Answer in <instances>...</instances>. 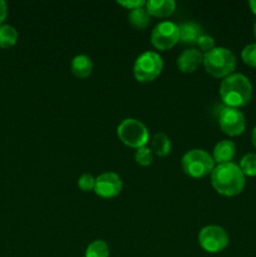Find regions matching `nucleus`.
I'll use <instances>...</instances> for the list:
<instances>
[{"mask_svg":"<svg viewBox=\"0 0 256 257\" xmlns=\"http://www.w3.org/2000/svg\"><path fill=\"white\" fill-rule=\"evenodd\" d=\"M128 22L132 25L133 28L138 30H143L150 25L151 22V15L148 14V12L145 8H140V9L131 10L128 13Z\"/></svg>","mask_w":256,"mask_h":257,"instance_id":"17","label":"nucleus"},{"mask_svg":"<svg viewBox=\"0 0 256 257\" xmlns=\"http://www.w3.org/2000/svg\"><path fill=\"white\" fill-rule=\"evenodd\" d=\"M146 10L151 17H170L176 10V2L173 0H150L146 3Z\"/></svg>","mask_w":256,"mask_h":257,"instance_id":"12","label":"nucleus"},{"mask_svg":"<svg viewBox=\"0 0 256 257\" xmlns=\"http://www.w3.org/2000/svg\"><path fill=\"white\" fill-rule=\"evenodd\" d=\"M240 170L243 176L256 177V153H247L240 161Z\"/></svg>","mask_w":256,"mask_h":257,"instance_id":"20","label":"nucleus"},{"mask_svg":"<svg viewBox=\"0 0 256 257\" xmlns=\"http://www.w3.org/2000/svg\"><path fill=\"white\" fill-rule=\"evenodd\" d=\"M248 7H250L251 12L256 15V0H250L248 2Z\"/></svg>","mask_w":256,"mask_h":257,"instance_id":"27","label":"nucleus"},{"mask_svg":"<svg viewBox=\"0 0 256 257\" xmlns=\"http://www.w3.org/2000/svg\"><path fill=\"white\" fill-rule=\"evenodd\" d=\"M218 124L221 131L230 137L242 135L246 128L245 115L237 108L222 107L218 112Z\"/></svg>","mask_w":256,"mask_h":257,"instance_id":"9","label":"nucleus"},{"mask_svg":"<svg viewBox=\"0 0 256 257\" xmlns=\"http://www.w3.org/2000/svg\"><path fill=\"white\" fill-rule=\"evenodd\" d=\"M197 45L200 47V49L202 50L203 53H208L210 50H212L215 48V40H213L212 37L207 34H203L202 37L198 39Z\"/></svg>","mask_w":256,"mask_h":257,"instance_id":"24","label":"nucleus"},{"mask_svg":"<svg viewBox=\"0 0 256 257\" xmlns=\"http://www.w3.org/2000/svg\"><path fill=\"white\" fill-rule=\"evenodd\" d=\"M145 0H118L117 4L120 5V7L125 8L131 12V10L135 9H140V8H145L146 7Z\"/></svg>","mask_w":256,"mask_h":257,"instance_id":"25","label":"nucleus"},{"mask_svg":"<svg viewBox=\"0 0 256 257\" xmlns=\"http://www.w3.org/2000/svg\"><path fill=\"white\" fill-rule=\"evenodd\" d=\"M18 32L12 25H0V48L8 49L17 44Z\"/></svg>","mask_w":256,"mask_h":257,"instance_id":"18","label":"nucleus"},{"mask_svg":"<svg viewBox=\"0 0 256 257\" xmlns=\"http://www.w3.org/2000/svg\"><path fill=\"white\" fill-rule=\"evenodd\" d=\"M182 170L187 176L192 178H202L211 175L215 168V161L212 156L203 150H191L183 155Z\"/></svg>","mask_w":256,"mask_h":257,"instance_id":"5","label":"nucleus"},{"mask_svg":"<svg viewBox=\"0 0 256 257\" xmlns=\"http://www.w3.org/2000/svg\"><path fill=\"white\" fill-rule=\"evenodd\" d=\"M135 160L138 165L143 166H150L153 162V153L151 151V148L148 147H141L136 151L135 153Z\"/></svg>","mask_w":256,"mask_h":257,"instance_id":"21","label":"nucleus"},{"mask_svg":"<svg viewBox=\"0 0 256 257\" xmlns=\"http://www.w3.org/2000/svg\"><path fill=\"white\" fill-rule=\"evenodd\" d=\"M78 187L83 191V192H90V191H94L95 187V178L92 175H88L84 173L79 177L78 180Z\"/></svg>","mask_w":256,"mask_h":257,"instance_id":"23","label":"nucleus"},{"mask_svg":"<svg viewBox=\"0 0 256 257\" xmlns=\"http://www.w3.org/2000/svg\"><path fill=\"white\" fill-rule=\"evenodd\" d=\"M117 136L123 145L135 150L146 147L150 141L148 128L141 120L135 118L123 119L117 127Z\"/></svg>","mask_w":256,"mask_h":257,"instance_id":"4","label":"nucleus"},{"mask_svg":"<svg viewBox=\"0 0 256 257\" xmlns=\"http://www.w3.org/2000/svg\"><path fill=\"white\" fill-rule=\"evenodd\" d=\"M151 151L158 157H166L171 152V141L166 133L160 132L153 136L151 141Z\"/></svg>","mask_w":256,"mask_h":257,"instance_id":"16","label":"nucleus"},{"mask_svg":"<svg viewBox=\"0 0 256 257\" xmlns=\"http://www.w3.org/2000/svg\"><path fill=\"white\" fill-rule=\"evenodd\" d=\"M8 17V5L4 0H0V25H3Z\"/></svg>","mask_w":256,"mask_h":257,"instance_id":"26","label":"nucleus"},{"mask_svg":"<svg viewBox=\"0 0 256 257\" xmlns=\"http://www.w3.org/2000/svg\"><path fill=\"white\" fill-rule=\"evenodd\" d=\"M178 28H180V42L182 44H197L198 39L203 35V30L201 25H198L195 22H186Z\"/></svg>","mask_w":256,"mask_h":257,"instance_id":"13","label":"nucleus"},{"mask_svg":"<svg viewBox=\"0 0 256 257\" xmlns=\"http://www.w3.org/2000/svg\"><path fill=\"white\" fill-rule=\"evenodd\" d=\"M251 140H252V145H253V147L256 148V127L253 128L252 135H251Z\"/></svg>","mask_w":256,"mask_h":257,"instance_id":"28","label":"nucleus"},{"mask_svg":"<svg viewBox=\"0 0 256 257\" xmlns=\"http://www.w3.org/2000/svg\"><path fill=\"white\" fill-rule=\"evenodd\" d=\"M180 42V28L173 22H162L155 27L151 43L158 50H168Z\"/></svg>","mask_w":256,"mask_h":257,"instance_id":"8","label":"nucleus"},{"mask_svg":"<svg viewBox=\"0 0 256 257\" xmlns=\"http://www.w3.org/2000/svg\"><path fill=\"white\" fill-rule=\"evenodd\" d=\"M203 67L212 77L226 78L235 70L236 58L227 48L215 47L212 50L203 54Z\"/></svg>","mask_w":256,"mask_h":257,"instance_id":"3","label":"nucleus"},{"mask_svg":"<svg viewBox=\"0 0 256 257\" xmlns=\"http://www.w3.org/2000/svg\"><path fill=\"white\" fill-rule=\"evenodd\" d=\"M84 257H109V247L103 240H95L88 245Z\"/></svg>","mask_w":256,"mask_h":257,"instance_id":"19","label":"nucleus"},{"mask_svg":"<svg viewBox=\"0 0 256 257\" xmlns=\"http://www.w3.org/2000/svg\"><path fill=\"white\" fill-rule=\"evenodd\" d=\"M70 70L77 78H80V79L88 78L92 74L93 70L92 59L84 54L75 55L72 59V63H70Z\"/></svg>","mask_w":256,"mask_h":257,"instance_id":"15","label":"nucleus"},{"mask_svg":"<svg viewBox=\"0 0 256 257\" xmlns=\"http://www.w3.org/2000/svg\"><path fill=\"white\" fill-rule=\"evenodd\" d=\"M163 60L156 52H145L136 59L133 65L135 78L141 83L155 80L162 73Z\"/></svg>","mask_w":256,"mask_h":257,"instance_id":"6","label":"nucleus"},{"mask_svg":"<svg viewBox=\"0 0 256 257\" xmlns=\"http://www.w3.org/2000/svg\"><path fill=\"white\" fill-rule=\"evenodd\" d=\"M122 188V180L114 172H104L95 178L94 193L102 198L117 197Z\"/></svg>","mask_w":256,"mask_h":257,"instance_id":"10","label":"nucleus"},{"mask_svg":"<svg viewBox=\"0 0 256 257\" xmlns=\"http://www.w3.org/2000/svg\"><path fill=\"white\" fill-rule=\"evenodd\" d=\"M228 242H230V237L227 232L220 226H206L198 233V243L206 252H221L227 247Z\"/></svg>","mask_w":256,"mask_h":257,"instance_id":"7","label":"nucleus"},{"mask_svg":"<svg viewBox=\"0 0 256 257\" xmlns=\"http://www.w3.org/2000/svg\"><path fill=\"white\" fill-rule=\"evenodd\" d=\"M220 97L226 107H243L252 97V85L247 77L233 73L221 82Z\"/></svg>","mask_w":256,"mask_h":257,"instance_id":"2","label":"nucleus"},{"mask_svg":"<svg viewBox=\"0 0 256 257\" xmlns=\"http://www.w3.org/2000/svg\"><path fill=\"white\" fill-rule=\"evenodd\" d=\"M201 64H203V54L195 48L183 50L177 58V67L182 73L196 72Z\"/></svg>","mask_w":256,"mask_h":257,"instance_id":"11","label":"nucleus"},{"mask_svg":"<svg viewBox=\"0 0 256 257\" xmlns=\"http://www.w3.org/2000/svg\"><path fill=\"white\" fill-rule=\"evenodd\" d=\"M241 58L245 64L256 68V43L246 45L241 52Z\"/></svg>","mask_w":256,"mask_h":257,"instance_id":"22","label":"nucleus"},{"mask_svg":"<svg viewBox=\"0 0 256 257\" xmlns=\"http://www.w3.org/2000/svg\"><path fill=\"white\" fill-rule=\"evenodd\" d=\"M211 183L217 193L226 197H233L240 195L245 188V176L235 163H223L213 168Z\"/></svg>","mask_w":256,"mask_h":257,"instance_id":"1","label":"nucleus"},{"mask_svg":"<svg viewBox=\"0 0 256 257\" xmlns=\"http://www.w3.org/2000/svg\"><path fill=\"white\" fill-rule=\"evenodd\" d=\"M236 146L232 141L223 140L218 142L213 148V161L217 165H223V163H230L232 158L235 157Z\"/></svg>","mask_w":256,"mask_h":257,"instance_id":"14","label":"nucleus"},{"mask_svg":"<svg viewBox=\"0 0 256 257\" xmlns=\"http://www.w3.org/2000/svg\"><path fill=\"white\" fill-rule=\"evenodd\" d=\"M253 35H255V38H256V23H255V25H253Z\"/></svg>","mask_w":256,"mask_h":257,"instance_id":"29","label":"nucleus"}]
</instances>
